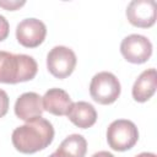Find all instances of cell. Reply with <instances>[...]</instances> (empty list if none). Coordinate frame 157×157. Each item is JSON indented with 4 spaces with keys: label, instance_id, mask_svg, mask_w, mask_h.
I'll list each match as a JSON object with an SVG mask.
<instances>
[{
    "label": "cell",
    "instance_id": "2",
    "mask_svg": "<svg viewBox=\"0 0 157 157\" xmlns=\"http://www.w3.org/2000/svg\"><path fill=\"white\" fill-rule=\"evenodd\" d=\"M37 61L26 54H12L0 50V82L18 83L26 82L37 75Z\"/></svg>",
    "mask_w": 157,
    "mask_h": 157
},
{
    "label": "cell",
    "instance_id": "5",
    "mask_svg": "<svg viewBox=\"0 0 157 157\" xmlns=\"http://www.w3.org/2000/svg\"><path fill=\"white\" fill-rule=\"evenodd\" d=\"M77 59L72 49L56 45L47 55V67L49 72L56 78H65L70 76L76 66Z\"/></svg>",
    "mask_w": 157,
    "mask_h": 157
},
{
    "label": "cell",
    "instance_id": "12",
    "mask_svg": "<svg viewBox=\"0 0 157 157\" xmlns=\"http://www.w3.org/2000/svg\"><path fill=\"white\" fill-rule=\"evenodd\" d=\"M66 115L74 125L81 129L91 128L97 120V112L94 107L85 101L71 103Z\"/></svg>",
    "mask_w": 157,
    "mask_h": 157
},
{
    "label": "cell",
    "instance_id": "1",
    "mask_svg": "<svg viewBox=\"0 0 157 157\" xmlns=\"http://www.w3.org/2000/svg\"><path fill=\"white\" fill-rule=\"evenodd\" d=\"M54 139L52 123L42 117L31 119L26 124L16 128L11 140L13 147L21 153H36L47 148Z\"/></svg>",
    "mask_w": 157,
    "mask_h": 157
},
{
    "label": "cell",
    "instance_id": "18",
    "mask_svg": "<svg viewBox=\"0 0 157 157\" xmlns=\"http://www.w3.org/2000/svg\"><path fill=\"white\" fill-rule=\"evenodd\" d=\"M92 157H114V156L108 151H99V152H96Z\"/></svg>",
    "mask_w": 157,
    "mask_h": 157
},
{
    "label": "cell",
    "instance_id": "7",
    "mask_svg": "<svg viewBox=\"0 0 157 157\" xmlns=\"http://www.w3.org/2000/svg\"><path fill=\"white\" fill-rule=\"evenodd\" d=\"M47 36L45 25L38 18H25L16 27V39L26 48L40 45Z\"/></svg>",
    "mask_w": 157,
    "mask_h": 157
},
{
    "label": "cell",
    "instance_id": "4",
    "mask_svg": "<svg viewBox=\"0 0 157 157\" xmlns=\"http://www.w3.org/2000/svg\"><path fill=\"white\" fill-rule=\"evenodd\" d=\"M120 82L117 76L108 71L96 74L90 83V94L94 102L107 105L114 103L120 96Z\"/></svg>",
    "mask_w": 157,
    "mask_h": 157
},
{
    "label": "cell",
    "instance_id": "14",
    "mask_svg": "<svg viewBox=\"0 0 157 157\" xmlns=\"http://www.w3.org/2000/svg\"><path fill=\"white\" fill-rule=\"evenodd\" d=\"M9 103H10V101H9L7 93L4 90L0 88V118H2L7 113V110H9Z\"/></svg>",
    "mask_w": 157,
    "mask_h": 157
},
{
    "label": "cell",
    "instance_id": "10",
    "mask_svg": "<svg viewBox=\"0 0 157 157\" xmlns=\"http://www.w3.org/2000/svg\"><path fill=\"white\" fill-rule=\"evenodd\" d=\"M71 103L69 93L61 88H50L42 97L43 109L58 117L66 115Z\"/></svg>",
    "mask_w": 157,
    "mask_h": 157
},
{
    "label": "cell",
    "instance_id": "19",
    "mask_svg": "<svg viewBox=\"0 0 157 157\" xmlns=\"http://www.w3.org/2000/svg\"><path fill=\"white\" fill-rule=\"evenodd\" d=\"M135 157H157V156L155 153H152V152H142L140 155H136Z\"/></svg>",
    "mask_w": 157,
    "mask_h": 157
},
{
    "label": "cell",
    "instance_id": "16",
    "mask_svg": "<svg viewBox=\"0 0 157 157\" xmlns=\"http://www.w3.org/2000/svg\"><path fill=\"white\" fill-rule=\"evenodd\" d=\"M9 32H10V25L7 22V20L0 15V42L5 40L9 36Z\"/></svg>",
    "mask_w": 157,
    "mask_h": 157
},
{
    "label": "cell",
    "instance_id": "11",
    "mask_svg": "<svg viewBox=\"0 0 157 157\" xmlns=\"http://www.w3.org/2000/svg\"><path fill=\"white\" fill-rule=\"evenodd\" d=\"M157 87V74L153 67L147 69L140 74L132 86V98L136 102L144 103L148 101L156 92Z\"/></svg>",
    "mask_w": 157,
    "mask_h": 157
},
{
    "label": "cell",
    "instance_id": "6",
    "mask_svg": "<svg viewBox=\"0 0 157 157\" xmlns=\"http://www.w3.org/2000/svg\"><path fill=\"white\" fill-rule=\"evenodd\" d=\"M120 53L131 64L146 63L152 54V43L141 34H130L121 40Z\"/></svg>",
    "mask_w": 157,
    "mask_h": 157
},
{
    "label": "cell",
    "instance_id": "9",
    "mask_svg": "<svg viewBox=\"0 0 157 157\" xmlns=\"http://www.w3.org/2000/svg\"><path fill=\"white\" fill-rule=\"evenodd\" d=\"M42 97L36 92L22 93L15 103V114L21 120L28 121L31 119L42 117L43 114Z\"/></svg>",
    "mask_w": 157,
    "mask_h": 157
},
{
    "label": "cell",
    "instance_id": "17",
    "mask_svg": "<svg viewBox=\"0 0 157 157\" xmlns=\"http://www.w3.org/2000/svg\"><path fill=\"white\" fill-rule=\"evenodd\" d=\"M49 157H72V156H70L69 153H66L65 151H63V150H60V148H58L55 152H53Z\"/></svg>",
    "mask_w": 157,
    "mask_h": 157
},
{
    "label": "cell",
    "instance_id": "13",
    "mask_svg": "<svg viewBox=\"0 0 157 157\" xmlns=\"http://www.w3.org/2000/svg\"><path fill=\"white\" fill-rule=\"evenodd\" d=\"M59 148L65 151L72 157H85L87 151V141L82 135L72 134V135H69L60 144Z\"/></svg>",
    "mask_w": 157,
    "mask_h": 157
},
{
    "label": "cell",
    "instance_id": "3",
    "mask_svg": "<svg viewBox=\"0 0 157 157\" xmlns=\"http://www.w3.org/2000/svg\"><path fill=\"white\" fill-rule=\"evenodd\" d=\"M139 140L136 125L128 119H117L107 129V141L114 151H128L135 146Z\"/></svg>",
    "mask_w": 157,
    "mask_h": 157
},
{
    "label": "cell",
    "instance_id": "15",
    "mask_svg": "<svg viewBox=\"0 0 157 157\" xmlns=\"http://www.w3.org/2000/svg\"><path fill=\"white\" fill-rule=\"evenodd\" d=\"M26 2L25 1H16V0H0V6L4 7L5 10H9V11H15L17 10L18 7L23 6Z\"/></svg>",
    "mask_w": 157,
    "mask_h": 157
},
{
    "label": "cell",
    "instance_id": "8",
    "mask_svg": "<svg viewBox=\"0 0 157 157\" xmlns=\"http://www.w3.org/2000/svg\"><path fill=\"white\" fill-rule=\"evenodd\" d=\"M128 21L140 28L152 27L156 22L155 0H132L126 7Z\"/></svg>",
    "mask_w": 157,
    "mask_h": 157
}]
</instances>
